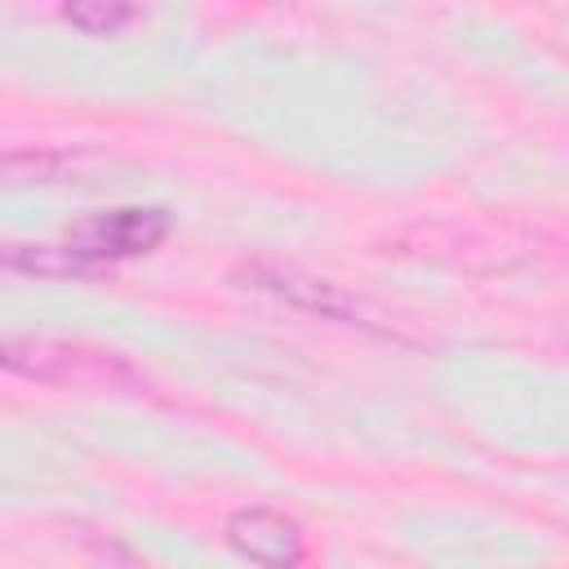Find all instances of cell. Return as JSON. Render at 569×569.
Instances as JSON below:
<instances>
[{"instance_id":"cell-4","label":"cell","mask_w":569,"mask_h":569,"mask_svg":"<svg viewBox=\"0 0 569 569\" xmlns=\"http://www.w3.org/2000/svg\"><path fill=\"white\" fill-rule=\"evenodd\" d=\"M249 280V289H262V293H276L302 311H316V316H329V320H351V325H365L360 320V307L329 280H316L298 267H280V262H253L240 271Z\"/></svg>"},{"instance_id":"cell-2","label":"cell","mask_w":569,"mask_h":569,"mask_svg":"<svg viewBox=\"0 0 569 569\" xmlns=\"http://www.w3.org/2000/svg\"><path fill=\"white\" fill-rule=\"evenodd\" d=\"M169 227L173 222L160 204H120V209H102V213H89L84 222H76L62 244L80 271H98L107 262L142 258V253L160 249L169 240Z\"/></svg>"},{"instance_id":"cell-1","label":"cell","mask_w":569,"mask_h":569,"mask_svg":"<svg viewBox=\"0 0 569 569\" xmlns=\"http://www.w3.org/2000/svg\"><path fill=\"white\" fill-rule=\"evenodd\" d=\"M0 369L36 382H93V387H133L142 373L107 347H84L67 338H0Z\"/></svg>"},{"instance_id":"cell-3","label":"cell","mask_w":569,"mask_h":569,"mask_svg":"<svg viewBox=\"0 0 569 569\" xmlns=\"http://www.w3.org/2000/svg\"><path fill=\"white\" fill-rule=\"evenodd\" d=\"M222 533L258 569H298L307 556L302 525L280 507H236L227 516Z\"/></svg>"},{"instance_id":"cell-6","label":"cell","mask_w":569,"mask_h":569,"mask_svg":"<svg viewBox=\"0 0 569 569\" xmlns=\"http://www.w3.org/2000/svg\"><path fill=\"white\" fill-rule=\"evenodd\" d=\"M67 164H76L67 151H18L0 160V173L9 182H58Z\"/></svg>"},{"instance_id":"cell-5","label":"cell","mask_w":569,"mask_h":569,"mask_svg":"<svg viewBox=\"0 0 569 569\" xmlns=\"http://www.w3.org/2000/svg\"><path fill=\"white\" fill-rule=\"evenodd\" d=\"M62 18L71 27H80L84 36H120L138 18V9L133 4H116V0H84V4H67Z\"/></svg>"}]
</instances>
